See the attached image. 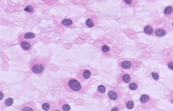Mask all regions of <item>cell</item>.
I'll list each match as a JSON object with an SVG mask.
<instances>
[{
  "label": "cell",
  "instance_id": "cell-6",
  "mask_svg": "<svg viewBox=\"0 0 173 111\" xmlns=\"http://www.w3.org/2000/svg\"><path fill=\"white\" fill-rule=\"evenodd\" d=\"M139 100L141 106L146 109H151L157 106V101L146 94L141 95Z\"/></svg>",
  "mask_w": 173,
  "mask_h": 111
},
{
  "label": "cell",
  "instance_id": "cell-30",
  "mask_svg": "<svg viewBox=\"0 0 173 111\" xmlns=\"http://www.w3.org/2000/svg\"><path fill=\"white\" fill-rule=\"evenodd\" d=\"M172 26H173V22L172 23Z\"/></svg>",
  "mask_w": 173,
  "mask_h": 111
},
{
  "label": "cell",
  "instance_id": "cell-12",
  "mask_svg": "<svg viewBox=\"0 0 173 111\" xmlns=\"http://www.w3.org/2000/svg\"><path fill=\"white\" fill-rule=\"evenodd\" d=\"M60 108L63 111H69L71 110V107L65 101L62 100L58 104Z\"/></svg>",
  "mask_w": 173,
  "mask_h": 111
},
{
  "label": "cell",
  "instance_id": "cell-20",
  "mask_svg": "<svg viewBox=\"0 0 173 111\" xmlns=\"http://www.w3.org/2000/svg\"><path fill=\"white\" fill-rule=\"evenodd\" d=\"M106 92V88L105 86L102 85H100L98 86L97 92V94H103L104 95V94H105Z\"/></svg>",
  "mask_w": 173,
  "mask_h": 111
},
{
  "label": "cell",
  "instance_id": "cell-8",
  "mask_svg": "<svg viewBox=\"0 0 173 111\" xmlns=\"http://www.w3.org/2000/svg\"><path fill=\"white\" fill-rule=\"evenodd\" d=\"M91 75V72L89 70L83 69L78 71L76 78L81 83H84L89 79Z\"/></svg>",
  "mask_w": 173,
  "mask_h": 111
},
{
  "label": "cell",
  "instance_id": "cell-14",
  "mask_svg": "<svg viewBox=\"0 0 173 111\" xmlns=\"http://www.w3.org/2000/svg\"><path fill=\"white\" fill-rule=\"evenodd\" d=\"M138 3L137 1H128L125 0L122 1V4L125 7H134L136 6Z\"/></svg>",
  "mask_w": 173,
  "mask_h": 111
},
{
  "label": "cell",
  "instance_id": "cell-21",
  "mask_svg": "<svg viewBox=\"0 0 173 111\" xmlns=\"http://www.w3.org/2000/svg\"><path fill=\"white\" fill-rule=\"evenodd\" d=\"M125 106L128 109H132L134 106V102L131 100H129L125 103Z\"/></svg>",
  "mask_w": 173,
  "mask_h": 111
},
{
  "label": "cell",
  "instance_id": "cell-18",
  "mask_svg": "<svg viewBox=\"0 0 173 111\" xmlns=\"http://www.w3.org/2000/svg\"><path fill=\"white\" fill-rule=\"evenodd\" d=\"M163 13L165 15L170 16L173 13V8L171 6H168L164 10Z\"/></svg>",
  "mask_w": 173,
  "mask_h": 111
},
{
  "label": "cell",
  "instance_id": "cell-24",
  "mask_svg": "<svg viewBox=\"0 0 173 111\" xmlns=\"http://www.w3.org/2000/svg\"><path fill=\"white\" fill-rule=\"evenodd\" d=\"M24 11L29 13H32L34 11V9L32 6L28 5L25 8Z\"/></svg>",
  "mask_w": 173,
  "mask_h": 111
},
{
  "label": "cell",
  "instance_id": "cell-25",
  "mask_svg": "<svg viewBox=\"0 0 173 111\" xmlns=\"http://www.w3.org/2000/svg\"><path fill=\"white\" fill-rule=\"evenodd\" d=\"M123 106H124V105H119L114 107L112 108L110 111H119L120 110V108H123L122 107Z\"/></svg>",
  "mask_w": 173,
  "mask_h": 111
},
{
  "label": "cell",
  "instance_id": "cell-10",
  "mask_svg": "<svg viewBox=\"0 0 173 111\" xmlns=\"http://www.w3.org/2000/svg\"><path fill=\"white\" fill-rule=\"evenodd\" d=\"M99 23V18L97 16L94 15L87 18L85 24L88 27L91 28L95 27Z\"/></svg>",
  "mask_w": 173,
  "mask_h": 111
},
{
  "label": "cell",
  "instance_id": "cell-13",
  "mask_svg": "<svg viewBox=\"0 0 173 111\" xmlns=\"http://www.w3.org/2000/svg\"><path fill=\"white\" fill-rule=\"evenodd\" d=\"M61 23L63 25L66 27L72 28L74 27L73 22L69 18H65L63 20Z\"/></svg>",
  "mask_w": 173,
  "mask_h": 111
},
{
  "label": "cell",
  "instance_id": "cell-23",
  "mask_svg": "<svg viewBox=\"0 0 173 111\" xmlns=\"http://www.w3.org/2000/svg\"><path fill=\"white\" fill-rule=\"evenodd\" d=\"M50 107H51V103L49 102H45L42 106V108L43 110L48 111L49 110Z\"/></svg>",
  "mask_w": 173,
  "mask_h": 111
},
{
  "label": "cell",
  "instance_id": "cell-11",
  "mask_svg": "<svg viewBox=\"0 0 173 111\" xmlns=\"http://www.w3.org/2000/svg\"><path fill=\"white\" fill-rule=\"evenodd\" d=\"M14 103V100L12 98H9L7 99L2 103L1 105V110L3 111L5 108L9 107L12 106Z\"/></svg>",
  "mask_w": 173,
  "mask_h": 111
},
{
  "label": "cell",
  "instance_id": "cell-29",
  "mask_svg": "<svg viewBox=\"0 0 173 111\" xmlns=\"http://www.w3.org/2000/svg\"><path fill=\"white\" fill-rule=\"evenodd\" d=\"M4 97V95L3 92H2L1 90V100L3 99Z\"/></svg>",
  "mask_w": 173,
  "mask_h": 111
},
{
  "label": "cell",
  "instance_id": "cell-19",
  "mask_svg": "<svg viewBox=\"0 0 173 111\" xmlns=\"http://www.w3.org/2000/svg\"><path fill=\"white\" fill-rule=\"evenodd\" d=\"M101 50L104 55H110L111 49L109 46L106 45H104L102 47Z\"/></svg>",
  "mask_w": 173,
  "mask_h": 111
},
{
  "label": "cell",
  "instance_id": "cell-17",
  "mask_svg": "<svg viewBox=\"0 0 173 111\" xmlns=\"http://www.w3.org/2000/svg\"><path fill=\"white\" fill-rule=\"evenodd\" d=\"M155 34L157 36L161 37L165 36L166 32V31L163 29L159 28L156 30Z\"/></svg>",
  "mask_w": 173,
  "mask_h": 111
},
{
  "label": "cell",
  "instance_id": "cell-22",
  "mask_svg": "<svg viewBox=\"0 0 173 111\" xmlns=\"http://www.w3.org/2000/svg\"><path fill=\"white\" fill-rule=\"evenodd\" d=\"M51 111H62L57 103L54 102L52 104Z\"/></svg>",
  "mask_w": 173,
  "mask_h": 111
},
{
  "label": "cell",
  "instance_id": "cell-28",
  "mask_svg": "<svg viewBox=\"0 0 173 111\" xmlns=\"http://www.w3.org/2000/svg\"><path fill=\"white\" fill-rule=\"evenodd\" d=\"M168 66L170 69L173 70V61H170L168 63Z\"/></svg>",
  "mask_w": 173,
  "mask_h": 111
},
{
  "label": "cell",
  "instance_id": "cell-16",
  "mask_svg": "<svg viewBox=\"0 0 173 111\" xmlns=\"http://www.w3.org/2000/svg\"><path fill=\"white\" fill-rule=\"evenodd\" d=\"M143 31L145 34L149 35H151L153 34L154 30L153 28L151 26L147 25L144 28Z\"/></svg>",
  "mask_w": 173,
  "mask_h": 111
},
{
  "label": "cell",
  "instance_id": "cell-4",
  "mask_svg": "<svg viewBox=\"0 0 173 111\" xmlns=\"http://www.w3.org/2000/svg\"><path fill=\"white\" fill-rule=\"evenodd\" d=\"M64 86L66 90L70 92L82 94L85 93L86 91V87L83 86L78 80L73 78L65 80Z\"/></svg>",
  "mask_w": 173,
  "mask_h": 111
},
{
  "label": "cell",
  "instance_id": "cell-9",
  "mask_svg": "<svg viewBox=\"0 0 173 111\" xmlns=\"http://www.w3.org/2000/svg\"><path fill=\"white\" fill-rule=\"evenodd\" d=\"M19 111H41L36 108L34 102L29 101L17 107Z\"/></svg>",
  "mask_w": 173,
  "mask_h": 111
},
{
  "label": "cell",
  "instance_id": "cell-5",
  "mask_svg": "<svg viewBox=\"0 0 173 111\" xmlns=\"http://www.w3.org/2000/svg\"><path fill=\"white\" fill-rule=\"evenodd\" d=\"M107 95L110 100L116 103H119L124 97V90L120 86H113L108 89Z\"/></svg>",
  "mask_w": 173,
  "mask_h": 111
},
{
  "label": "cell",
  "instance_id": "cell-2",
  "mask_svg": "<svg viewBox=\"0 0 173 111\" xmlns=\"http://www.w3.org/2000/svg\"><path fill=\"white\" fill-rule=\"evenodd\" d=\"M142 65L141 61L135 59H122L118 62V66L121 70L131 74L138 70Z\"/></svg>",
  "mask_w": 173,
  "mask_h": 111
},
{
  "label": "cell",
  "instance_id": "cell-26",
  "mask_svg": "<svg viewBox=\"0 0 173 111\" xmlns=\"http://www.w3.org/2000/svg\"><path fill=\"white\" fill-rule=\"evenodd\" d=\"M152 77L155 80H158L159 79V75L158 74L156 73L153 72L151 73Z\"/></svg>",
  "mask_w": 173,
  "mask_h": 111
},
{
  "label": "cell",
  "instance_id": "cell-3",
  "mask_svg": "<svg viewBox=\"0 0 173 111\" xmlns=\"http://www.w3.org/2000/svg\"><path fill=\"white\" fill-rule=\"evenodd\" d=\"M18 41L20 47L24 51H28L38 42L36 36L32 32H28L19 36Z\"/></svg>",
  "mask_w": 173,
  "mask_h": 111
},
{
  "label": "cell",
  "instance_id": "cell-7",
  "mask_svg": "<svg viewBox=\"0 0 173 111\" xmlns=\"http://www.w3.org/2000/svg\"><path fill=\"white\" fill-rule=\"evenodd\" d=\"M134 78V75L126 72H122L119 74L117 78V82L118 85L120 84H128Z\"/></svg>",
  "mask_w": 173,
  "mask_h": 111
},
{
  "label": "cell",
  "instance_id": "cell-15",
  "mask_svg": "<svg viewBox=\"0 0 173 111\" xmlns=\"http://www.w3.org/2000/svg\"><path fill=\"white\" fill-rule=\"evenodd\" d=\"M139 84L138 82L136 80H133L131 83L129 84V88L132 91L136 90L138 88Z\"/></svg>",
  "mask_w": 173,
  "mask_h": 111
},
{
  "label": "cell",
  "instance_id": "cell-1",
  "mask_svg": "<svg viewBox=\"0 0 173 111\" xmlns=\"http://www.w3.org/2000/svg\"><path fill=\"white\" fill-rule=\"evenodd\" d=\"M50 60V57L38 56L31 60L28 66L33 73L41 75L44 73Z\"/></svg>",
  "mask_w": 173,
  "mask_h": 111
},
{
  "label": "cell",
  "instance_id": "cell-27",
  "mask_svg": "<svg viewBox=\"0 0 173 111\" xmlns=\"http://www.w3.org/2000/svg\"><path fill=\"white\" fill-rule=\"evenodd\" d=\"M168 99L170 103L173 104V91L171 92L169 96Z\"/></svg>",
  "mask_w": 173,
  "mask_h": 111
}]
</instances>
